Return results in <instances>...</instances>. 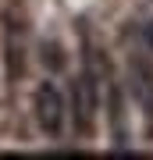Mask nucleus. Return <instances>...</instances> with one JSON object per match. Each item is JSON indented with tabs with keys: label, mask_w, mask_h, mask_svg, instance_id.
I'll list each match as a JSON object with an SVG mask.
<instances>
[{
	"label": "nucleus",
	"mask_w": 153,
	"mask_h": 160,
	"mask_svg": "<svg viewBox=\"0 0 153 160\" xmlns=\"http://www.w3.org/2000/svg\"><path fill=\"white\" fill-rule=\"evenodd\" d=\"M32 114H36V125H39L46 135H61L64 128V100L57 92L54 82H43L32 96Z\"/></svg>",
	"instance_id": "nucleus-1"
},
{
	"label": "nucleus",
	"mask_w": 153,
	"mask_h": 160,
	"mask_svg": "<svg viewBox=\"0 0 153 160\" xmlns=\"http://www.w3.org/2000/svg\"><path fill=\"white\" fill-rule=\"evenodd\" d=\"M96 86H93L89 75H82L71 89V107H75V128L82 135H93V125H96Z\"/></svg>",
	"instance_id": "nucleus-2"
},
{
	"label": "nucleus",
	"mask_w": 153,
	"mask_h": 160,
	"mask_svg": "<svg viewBox=\"0 0 153 160\" xmlns=\"http://www.w3.org/2000/svg\"><path fill=\"white\" fill-rule=\"evenodd\" d=\"M132 89H135V100L142 107V118H146V132L153 135V68L150 64L132 68Z\"/></svg>",
	"instance_id": "nucleus-3"
},
{
	"label": "nucleus",
	"mask_w": 153,
	"mask_h": 160,
	"mask_svg": "<svg viewBox=\"0 0 153 160\" xmlns=\"http://www.w3.org/2000/svg\"><path fill=\"white\" fill-rule=\"evenodd\" d=\"M142 43H146V50L153 53V22H150V25H142Z\"/></svg>",
	"instance_id": "nucleus-4"
}]
</instances>
